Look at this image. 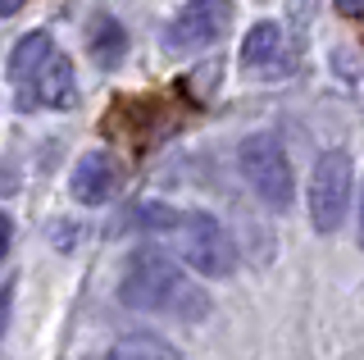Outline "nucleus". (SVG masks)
Masks as SVG:
<instances>
[{
  "mask_svg": "<svg viewBox=\"0 0 364 360\" xmlns=\"http://www.w3.org/2000/svg\"><path fill=\"white\" fill-rule=\"evenodd\" d=\"M242 64L250 73H273L282 64V28L278 23H255L242 41Z\"/></svg>",
  "mask_w": 364,
  "mask_h": 360,
  "instance_id": "obj_10",
  "label": "nucleus"
},
{
  "mask_svg": "<svg viewBox=\"0 0 364 360\" xmlns=\"http://www.w3.org/2000/svg\"><path fill=\"white\" fill-rule=\"evenodd\" d=\"M123 183V164L114 160L109 151H91L73 164V178H68V192L82 206H105V201L119 192Z\"/></svg>",
  "mask_w": 364,
  "mask_h": 360,
  "instance_id": "obj_7",
  "label": "nucleus"
},
{
  "mask_svg": "<svg viewBox=\"0 0 364 360\" xmlns=\"http://www.w3.org/2000/svg\"><path fill=\"white\" fill-rule=\"evenodd\" d=\"M55 55H60V51H55V37H50L46 28L28 32V37H23L18 46H14V55H9V83H14V87L32 83V78H37L46 64L55 60Z\"/></svg>",
  "mask_w": 364,
  "mask_h": 360,
  "instance_id": "obj_8",
  "label": "nucleus"
},
{
  "mask_svg": "<svg viewBox=\"0 0 364 360\" xmlns=\"http://www.w3.org/2000/svg\"><path fill=\"white\" fill-rule=\"evenodd\" d=\"M23 5H28V0H0V18H14Z\"/></svg>",
  "mask_w": 364,
  "mask_h": 360,
  "instance_id": "obj_14",
  "label": "nucleus"
},
{
  "mask_svg": "<svg viewBox=\"0 0 364 360\" xmlns=\"http://www.w3.org/2000/svg\"><path fill=\"white\" fill-rule=\"evenodd\" d=\"M9 242H14V223H9V215L0 210V260L9 255Z\"/></svg>",
  "mask_w": 364,
  "mask_h": 360,
  "instance_id": "obj_12",
  "label": "nucleus"
},
{
  "mask_svg": "<svg viewBox=\"0 0 364 360\" xmlns=\"http://www.w3.org/2000/svg\"><path fill=\"white\" fill-rule=\"evenodd\" d=\"M100 360H182V356H178V346H168L164 337H155V333H128Z\"/></svg>",
  "mask_w": 364,
  "mask_h": 360,
  "instance_id": "obj_11",
  "label": "nucleus"
},
{
  "mask_svg": "<svg viewBox=\"0 0 364 360\" xmlns=\"http://www.w3.org/2000/svg\"><path fill=\"white\" fill-rule=\"evenodd\" d=\"M337 9L346 18H364V0H337Z\"/></svg>",
  "mask_w": 364,
  "mask_h": 360,
  "instance_id": "obj_13",
  "label": "nucleus"
},
{
  "mask_svg": "<svg viewBox=\"0 0 364 360\" xmlns=\"http://www.w3.org/2000/svg\"><path fill=\"white\" fill-rule=\"evenodd\" d=\"M228 28V5L223 0H187L164 28V46L173 55H191V51H205L223 37Z\"/></svg>",
  "mask_w": 364,
  "mask_h": 360,
  "instance_id": "obj_5",
  "label": "nucleus"
},
{
  "mask_svg": "<svg viewBox=\"0 0 364 360\" xmlns=\"http://www.w3.org/2000/svg\"><path fill=\"white\" fill-rule=\"evenodd\" d=\"M237 160H242V178L250 183V192L264 201L269 210H291V196H296V178H291V160L287 151H282L278 137H269V132H255V137L242 142V151H237Z\"/></svg>",
  "mask_w": 364,
  "mask_h": 360,
  "instance_id": "obj_3",
  "label": "nucleus"
},
{
  "mask_svg": "<svg viewBox=\"0 0 364 360\" xmlns=\"http://www.w3.org/2000/svg\"><path fill=\"white\" fill-rule=\"evenodd\" d=\"M87 51L100 69H119L123 55H128V32L114 14H96L91 18V32H87Z\"/></svg>",
  "mask_w": 364,
  "mask_h": 360,
  "instance_id": "obj_9",
  "label": "nucleus"
},
{
  "mask_svg": "<svg viewBox=\"0 0 364 360\" xmlns=\"http://www.w3.org/2000/svg\"><path fill=\"white\" fill-rule=\"evenodd\" d=\"M18 92V105L23 110H68L77 96V78H73V64L64 60V55H55L46 69L32 78V83L14 87Z\"/></svg>",
  "mask_w": 364,
  "mask_h": 360,
  "instance_id": "obj_6",
  "label": "nucleus"
},
{
  "mask_svg": "<svg viewBox=\"0 0 364 360\" xmlns=\"http://www.w3.org/2000/svg\"><path fill=\"white\" fill-rule=\"evenodd\" d=\"M355 219H360V246H364V183H360V206H355Z\"/></svg>",
  "mask_w": 364,
  "mask_h": 360,
  "instance_id": "obj_15",
  "label": "nucleus"
},
{
  "mask_svg": "<svg viewBox=\"0 0 364 360\" xmlns=\"http://www.w3.org/2000/svg\"><path fill=\"white\" fill-rule=\"evenodd\" d=\"M350 183H355V174H350V155L346 151H323L314 160V174H310V223L318 233H337L341 219H346L350 210Z\"/></svg>",
  "mask_w": 364,
  "mask_h": 360,
  "instance_id": "obj_4",
  "label": "nucleus"
},
{
  "mask_svg": "<svg viewBox=\"0 0 364 360\" xmlns=\"http://www.w3.org/2000/svg\"><path fill=\"white\" fill-rule=\"evenodd\" d=\"M141 223L155 228V233H164V238L173 242V251L196 269V274H205V278H228V274H232L237 246H232L228 228L214 215H205V210H187V215H178V210H164V206H146Z\"/></svg>",
  "mask_w": 364,
  "mask_h": 360,
  "instance_id": "obj_2",
  "label": "nucleus"
},
{
  "mask_svg": "<svg viewBox=\"0 0 364 360\" xmlns=\"http://www.w3.org/2000/svg\"><path fill=\"white\" fill-rule=\"evenodd\" d=\"M119 301L128 310L173 314V319H205V310H210V297L182 274V265H173L155 246L132 251V260L119 278Z\"/></svg>",
  "mask_w": 364,
  "mask_h": 360,
  "instance_id": "obj_1",
  "label": "nucleus"
}]
</instances>
